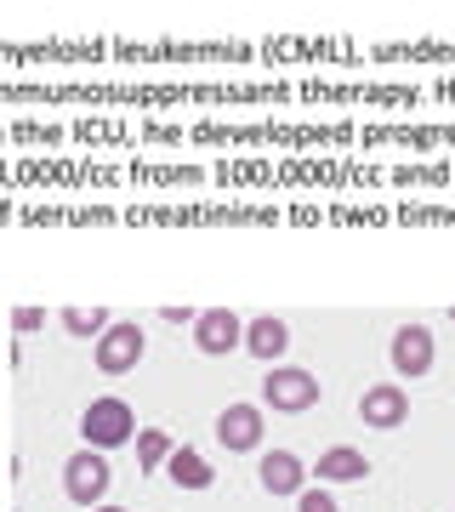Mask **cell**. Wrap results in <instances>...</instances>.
<instances>
[{"instance_id":"obj_1","label":"cell","mask_w":455,"mask_h":512,"mask_svg":"<svg viewBox=\"0 0 455 512\" xmlns=\"http://www.w3.org/2000/svg\"><path fill=\"white\" fill-rule=\"evenodd\" d=\"M245 103H296L291 74H262V80H35V74H0V109L18 114H52V109H80V114H228Z\"/></svg>"},{"instance_id":"obj_2","label":"cell","mask_w":455,"mask_h":512,"mask_svg":"<svg viewBox=\"0 0 455 512\" xmlns=\"http://www.w3.org/2000/svg\"><path fill=\"white\" fill-rule=\"evenodd\" d=\"M137 143L154 148H177V143H200V148H251V154H347L359 143L353 120H137Z\"/></svg>"},{"instance_id":"obj_3","label":"cell","mask_w":455,"mask_h":512,"mask_svg":"<svg viewBox=\"0 0 455 512\" xmlns=\"http://www.w3.org/2000/svg\"><path fill=\"white\" fill-rule=\"evenodd\" d=\"M387 171L393 165L359 160V154H228V160L211 165V183L228 188V194H245V188H296V194H353V188H387Z\"/></svg>"},{"instance_id":"obj_4","label":"cell","mask_w":455,"mask_h":512,"mask_svg":"<svg viewBox=\"0 0 455 512\" xmlns=\"http://www.w3.org/2000/svg\"><path fill=\"white\" fill-rule=\"evenodd\" d=\"M126 188V165L97 160V154H0V194H114Z\"/></svg>"},{"instance_id":"obj_5","label":"cell","mask_w":455,"mask_h":512,"mask_svg":"<svg viewBox=\"0 0 455 512\" xmlns=\"http://www.w3.org/2000/svg\"><path fill=\"white\" fill-rule=\"evenodd\" d=\"M131 228H273L285 211L268 200H245V194H200V200H143L120 211Z\"/></svg>"},{"instance_id":"obj_6","label":"cell","mask_w":455,"mask_h":512,"mask_svg":"<svg viewBox=\"0 0 455 512\" xmlns=\"http://www.w3.org/2000/svg\"><path fill=\"white\" fill-rule=\"evenodd\" d=\"M109 63H126V69H245L256 63V40H126L109 35Z\"/></svg>"},{"instance_id":"obj_7","label":"cell","mask_w":455,"mask_h":512,"mask_svg":"<svg viewBox=\"0 0 455 512\" xmlns=\"http://www.w3.org/2000/svg\"><path fill=\"white\" fill-rule=\"evenodd\" d=\"M421 86L416 80H370V74H308L296 80V103H342V109H376V114H410L421 103Z\"/></svg>"},{"instance_id":"obj_8","label":"cell","mask_w":455,"mask_h":512,"mask_svg":"<svg viewBox=\"0 0 455 512\" xmlns=\"http://www.w3.org/2000/svg\"><path fill=\"white\" fill-rule=\"evenodd\" d=\"M109 63V35H46V40H0V69L46 74V69H97Z\"/></svg>"},{"instance_id":"obj_9","label":"cell","mask_w":455,"mask_h":512,"mask_svg":"<svg viewBox=\"0 0 455 512\" xmlns=\"http://www.w3.org/2000/svg\"><path fill=\"white\" fill-rule=\"evenodd\" d=\"M256 63H268V74L279 69H364V52L347 35H268L256 40Z\"/></svg>"},{"instance_id":"obj_10","label":"cell","mask_w":455,"mask_h":512,"mask_svg":"<svg viewBox=\"0 0 455 512\" xmlns=\"http://www.w3.org/2000/svg\"><path fill=\"white\" fill-rule=\"evenodd\" d=\"M364 148H410V154H438L455 148V120H364Z\"/></svg>"},{"instance_id":"obj_11","label":"cell","mask_w":455,"mask_h":512,"mask_svg":"<svg viewBox=\"0 0 455 512\" xmlns=\"http://www.w3.org/2000/svg\"><path fill=\"white\" fill-rule=\"evenodd\" d=\"M23 228H114L120 211L109 200H18Z\"/></svg>"},{"instance_id":"obj_12","label":"cell","mask_w":455,"mask_h":512,"mask_svg":"<svg viewBox=\"0 0 455 512\" xmlns=\"http://www.w3.org/2000/svg\"><path fill=\"white\" fill-rule=\"evenodd\" d=\"M80 439H86V450H120V444L137 439V410H131L120 393H103V399H91L86 410H80Z\"/></svg>"},{"instance_id":"obj_13","label":"cell","mask_w":455,"mask_h":512,"mask_svg":"<svg viewBox=\"0 0 455 512\" xmlns=\"http://www.w3.org/2000/svg\"><path fill=\"white\" fill-rule=\"evenodd\" d=\"M319 399H325V387H319V376L302 370V365H268V376H262V410L308 416Z\"/></svg>"},{"instance_id":"obj_14","label":"cell","mask_w":455,"mask_h":512,"mask_svg":"<svg viewBox=\"0 0 455 512\" xmlns=\"http://www.w3.org/2000/svg\"><path fill=\"white\" fill-rule=\"evenodd\" d=\"M109 484H114V467H109V456L103 450H74L69 461H63V495H69L74 507H103L109 501Z\"/></svg>"},{"instance_id":"obj_15","label":"cell","mask_w":455,"mask_h":512,"mask_svg":"<svg viewBox=\"0 0 455 512\" xmlns=\"http://www.w3.org/2000/svg\"><path fill=\"white\" fill-rule=\"evenodd\" d=\"M0 148L69 154V120H52V114H0Z\"/></svg>"},{"instance_id":"obj_16","label":"cell","mask_w":455,"mask_h":512,"mask_svg":"<svg viewBox=\"0 0 455 512\" xmlns=\"http://www.w3.org/2000/svg\"><path fill=\"white\" fill-rule=\"evenodd\" d=\"M148 353V336L143 325H131V319H114L97 342H91V365H97V376H131V370L143 365Z\"/></svg>"},{"instance_id":"obj_17","label":"cell","mask_w":455,"mask_h":512,"mask_svg":"<svg viewBox=\"0 0 455 512\" xmlns=\"http://www.w3.org/2000/svg\"><path fill=\"white\" fill-rule=\"evenodd\" d=\"M387 365H393V376H433V365H438V342H433V330L427 325H399L393 336H387Z\"/></svg>"},{"instance_id":"obj_18","label":"cell","mask_w":455,"mask_h":512,"mask_svg":"<svg viewBox=\"0 0 455 512\" xmlns=\"http://www.w3.org/2000/svg\"><path fill=\"white\" fill-rule=\"evenodd\" d=\"M393 63H438V69H450L455 63V40H433V35L376 40V46L364 52V69H393Z\"/></svg>"},{"instance_id":"obj_19","label":"cell","mask_w":455,"mask_h":512,"mask_svg":"<svg viewBox=\"0 0 455 512\" xmlns=\"http://www.w3.org/2000/svg\"><path fill=\"white\" fill-rule=\"evenodd\" d=\"M262 439H268L262 404L239 399V404H228V410L217 416V444L228 450V456H256V450H262Z\"/></svg>"},{"instance_id":"obj_20","label":"cell","mask_w":455,"mask_h":512,"mask_svg":"<svg viewBox=\"0 0 455 512\" xmlns=\"http://www.w3.org/2000/svg\"><path fill=\"white\" fill-rule=\"evenodd\" d=\"M194 348L205 353V359H228V353L245 348V319H239L234 308H200V319H194Z\"/></svg>"},{"instance_id":"obj_21","label":"cell","mask_w":455,"mask_h":512,"mask_svg":"<svg viewBox=\"0 0 455 512\" xmlns=\"http://www.w3.org/2000/svg\"><path fill=\"white\" fill-rule=\"evenodd\" d=\"M256 484L273 495V501H296V495L313 484L308 461L296 456V450H262V461H256Z\"/></svg>"},{"instance_id":"obj_22","label":"cell","mask_w":455,"mask_h":512,"mask_svg":"<svg viewBox=\"0 0 455 512\" xmlns=\"http://www.w3.org/2000/svg\"><path fill=\"white\" fill-rule=\"evenodd\" d=\"M137 143V120H126V114H80V120H69V154L74 148H131Z\"/></svg>"},{"instance_id":"obj_23","label":"cell","mask_w":455,"mask_h":512,"mask_svg":"<svg viewBox=\"0 0 455 512\" xmlns=\"http://www.w3.org/2000/svg\"><path fill=\"white\" fill-rule=\"evenodd\" d=\"M211 165H188V160H131L126 165V188H205Z\"/></svg>"},{"instance_id":"obj_24","label":"cell","mask_w":455,"mask_h":512,"mask_svg":"<svg viewBox=\"0 0 455 512\" xmlns=\"http://www.w3.org/2000/svg\"><path fill=\"white\" fill-rule=\"evenodd\" d=\"M359 421L376 427V433L404 427V421H410V393H404V382H370L364 387L359 393Z\"/></svg>"},{"instance_id":"obj_25","label":"cell","mask_w":455,"mask_h":512,"mask_svg":"<svg viewBox=\"0 0 455 512\" xmlns=\"http://www.w3.org/2000/svg\"><path fill=\"white\" fill-rule=\"evenodd\" d=\"M245 353L262 359V365H279V359L291 353V325H285L279 313H256V319H245Z\"/></svg>"},{"instance_id":"obj_26","label":"cell","mask_w":455,"mask_h":512,"mask_svg":"<svg viewBox=\"0 0 455 512\" xmlns=\"http://www.w3.org/2000/svg\"><path fill=\"white\" fill-rule=\"evenodd\" d=\"M308 473L319 484H364L370 478V456L353 450V444H330V450H319V461H313Z\"/></svg>"},{"instance_id":"obj_27","label":"cell","mask_w":455,"mask_h":512,"mask_svg":"<svg viewBox=\"0 0 455 512\" xmlns=\"http://www.w3.org/2000/svg\"><path fill=\"white\" fill-rule=\"evenodd\" d=\"M165 473H171V484H177V490H211V484H217V467H211L200 450H188V444H177V450H171Z\"/></svg>"},{"instance_id":"obj_28","label":"cell","mask_w":455,"mask_h":512,"mask_svg":"<svg viewBox=\"0 0 455 512\" xmlns=\"http://www.w3.org/2000/svg\"><path fill=\"white\" fill-rule=\"evenodd\" d=\"M137 473H165V461L177 450V439L165 433V427H137Z\"/></svg>"},{"instance_id":"obj_29","label":"cell","mask_w":455,"mask_h":512,"mask_svg":"<svg viewBox=\"0 0 455 512\" xmlns=\"http://www.w3.org/2000/svg\"><path fill=\"white\" fill-rule=\"evenodd\" d=\"M57 325L69 330V336H103V330L114 325V313L109 308H80V302H69V308H57Z\"/></svg>"},{"instance_id":"obj_30","label":"cell","mask_w":455,"mask_h":512,"mask_svg":"<svg viewBox=\"0 0 455 512\" xmlns=\"http://www.w3.org/2000/svg\"><path fill=\"white\" fill-rule=\"evenodd\" d=\"M325 222H342V228H382V222H393V205H359V200H336L325 211Z\"/></svg>"},{"instance_id":"obj_31","label":"cell","mask_w":455,"mask_h":512,"mask_svg":"<svg viewBox=\"0 0 455 512\" xmlns=\"http://www.w3.org/2000/svg\"><path fill=\"white\" fill-rule=\"evenodd\" d=\"M399 222H416V228H427V222H455V205H421V200H404L399 211H393Z\"/></svg>"},{"instance_id":"obj_32","label":"cell","mask_w":455,"mask_h":512,"mask_svg":"<svg viewBox=\"0 0 455 512\" xmlns=\"http://www.w3.org/2000/svg\"><path fill=\"white\" fill-rule=\"evenodd\" d=\"M296 512H342V507H336L330 484H308V490L296 495Z\"/></svg>"},{"instance_id":"obj_33","label":"cell","mask_w":455,"mask_h":512,"mask_svg":"<svg viewBox=\"0 0 455 512\" xmlns=\"http://www.w3.org/2000/svg\"><path fill=\"white\" fill-rule=\"evenodd\" d=\"M35 330H46V308H35V302L12 308V336H35Z\"/></svg>"},{"instance_id":"obj_34","label":"cell","mask_w":455,"mask_h":512,"mask_svg":"<svg viewBox=\"0 0 455 512\" xmlns=\"http://www.w3.org/2000/svg\"><path fill=\"white\" fill-rule=\"evenodd\" d=\"M160 319H165V325H194V319H200V308H188V302H165Z\"/></svg>"},{"instance_id":"obj_35","label":"cell","mask_w":455,"mask_h":512,"mask_svg":"<svg viewBox=\"0 0 455 512\" xmlns=\"http://www.w3.org/2000/svg\"><path fill=\"white\" fill-rule=\"evenodd\" d=\"M285 222H325V211H319L313 200H302V205H291V211H285Z\"/></svg>"},{"instance_id":"obj_36","label":"cell","mask_w":455,"mask_h":512,"mask_svg":"<svg viewBox=\"0 0 455 512\" xmlns=\"http://www.w3.org/2000/svg\"><path fill=\"white\" fill-rule=\"evenodd\" d=\"M427 97H438V103H455V80H433V86H421Z\"/></svg>"},{"instance_id":"obj_37","label":"cell","mask_w":455,"mask_h":512,"mask_svg":"<svg viewBox=\"0 0 455 512\" xmlns=\"http://www.w3.org/2000/svg\"><path fill=\"white\" fill-rule=\"evenodd\" d=\"M18 217V200H12V194H0V222H12Z\"/></svg>"},{"instance_id":"obj_38","label":"cell","mask_w":455,"mask_h":512,"mask_svg":"<svg viewBox=\"0 0 455 512\" xmlns=\"http://www.w3.org/2000/svg\"><path fill=\"white\" fill-rule=\"evenodd\" d=\"M91 512H126V507H109V501H103V507H91Z\"/></svg>"},{"instance_id":"obj_39","label":"cell","mask_w":455,"mask_h":512,"mask_svg":"<svg viewBox=\"0 0 455 512\" xmlns=\"http://www.w3.org/2000/svg\"><path fill=\"white\" fill-rule=\"evenodd\" d=\"M450 325H455V308H450Z\"/></svg>"},{"instance_id":"obj_40","label":"cell","mask_w":455,"mask_h":512,"mask_svg":"<svg viewBox=\"0 0 455 512\" xmlns=\"http://www.w3.org/2000/svg\"><path fill=\"white\" fill-rule=\"evenodd\" d=\"M450 188H455V183H450Z\"/></svg>"}]
</instances>
